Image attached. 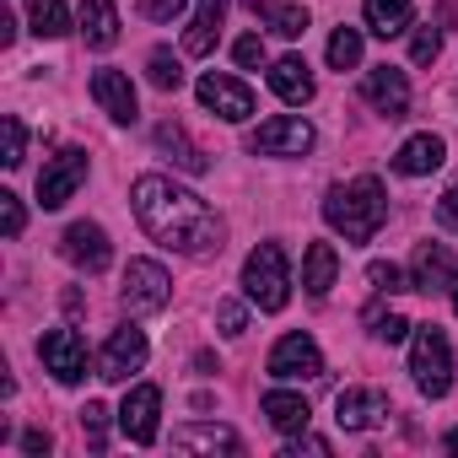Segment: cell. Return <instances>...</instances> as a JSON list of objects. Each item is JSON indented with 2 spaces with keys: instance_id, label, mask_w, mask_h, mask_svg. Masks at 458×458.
I'll list each match as a JSON object with an SVG mask.
<instances>
[{
  "instance_id": "1",
  "label": "cell",
  "mask_w": 458,
  "mask_h": 458,
  "mask_svg": "<svg viewBox=\"0 0 458 458\" xmlns=\"http://www.w3.org/2000/svg\"><path fill=\"white\" fill-rule=\"evenodd\" d=\"M130 205H135V216L146 226V238L162 243V249H178V254H210V249H221V233H226L221 216L194 189H178L162 173L135 178Z\"/></svg>"
},
{
  "instance_id": "2",
  "label": "cell",
  "mask_w": 458,
  "mask_h": 458,
  "mask_svg": "<svg viewBox=\"0 0 458 458\" xmlns=\"http://www.w3.org/2000/svg\"><path fill=\"white\" fill-rule=\"evenodd\" d=\"M324 221L335 226L345 243H372L377 226L388 221V189H383L372 173H361V178H351V183H335V189L324 194Z\"/></svg>"
},
{
  "instance_id": "3",
  "label": "cell",
  "mask_w": 458,
  "mask_h": 458,
  "mask_svg": "<svg viewBox=\"0 0 458 458\" xmlns=\"http://www.w3.org/2000/svg\"><path fill=\"white\" fill-rule=\"evenodd\" d=\"M243 292H249V302L259 313H281L292 302V265H286L281 243H259L243 259Z\"/></svg>"
},
{
  "instance_id": "4",
  "label": "cell",
  "mask_w": 458,
  "mask_h": 458,
  "mask_svg": "<svg viewBox=\"0 0 458 458\" xmlns=\"http://www.w3.org/2000/svg\"><path fill=\"white\" fill-rule=\"evenodd\" d=\"M410 372H415V388L426 399H442L453 388V345L437 324H420L415 329V345H410Z\"/></svg>"
},
{
  "instance_id": "5",
  "label": "cell",
  "mask_w": 458,
  "mask_h": 458,
  "mask_svg": "<svg viewBox=\"0 0 458 458\" xmlns=\"http://www.w3.org/2000/svg\"><path fill=\"white\" fill-rule=\"evenodd\" d=\"M173 297V281L157 259H130L124 265V286H119V302L130 318H146V313H162Z\"/></svg>"
},
{
  "instance_id": "6",
  "label": "cell",
  "mask_w": 458,
  "mask_h": 458,
  "mask_svg": "<svg viewBox=\"0 0 458 458\" xmlns=\"http://www.w3.org/2000/svg\"><path fill=\"white\" fill-rule=\"evenodd\" d=\"M313 140H318V130L302 114H276L249 135V151H259V157H308Z\"/></svg>"
},
{
  "instance_id": "7",
  "label": "cell",
  "mask_w": 458,
  "mask_h": 458,
  "mask_svg": "<svg viewBox=\"0 0 458 458\" xmlns=\"http://www.w3.org/2000/svg\"><path fill=\"white\" fill-rule=\"evenodd\" d=\"M81 183H87V151H81V146H65V151H55V157L44 162V173H38V205H44V210H60Z\"/></svg>"
},
{
  "instance_id": "8",
  "label": "cell",
  "mask_w": 458,
  "mask_h": 458,
  "mask_svg": "<svg viewBox=\"0 0 458 458\" xmlns=\"http://www.w3.org/2000/svg\"><path fill=\"white\" fill-rule=\"evenodd\" d=\"M38 361H44V372H55V383L71 388V383L87 377V340H81L76 329H44Z\"/></svg>"
},
{
  "instance_id": "9",
  "label": "cell",
  "mask_w": 458,
  "mask_h": 458,
  "mask_svg": "<svg viewBox=\"0 0 458 458\" xmlns=\"http://www.w3.org/2000/svg\"><path fill=\"white\" fill-rule=\"evenodd\" d=\"M194 92H199V103L216 114V119H226V124H243L249 114H254V92L238 81V76H221V71H205L199 81H194Z\"/></svg>"
},
{
  "instance_id": "10",
  "label": "cell",
  "mask_w": 458,
  "mask_h": 458,
  "mask_svg": "<svg viewBox=\"0 0 458 458\" xmlns=\"http://www.w3.org/2000/svg\"><path fill=\"white\" fill-rule=\"evenodd\" d=\"M146 335L135 329V324H124V329H114L108 335V345L98 351V377H108V383H130V372H140L146 367Z\"/></svg>"
},
{
  "instance_id": "11",
  "label": "cell",
  "mask_w": 458,
  "mask_h": 458,
  "mask_svg": "<svg viewBox=\"0 0 458 458\" xmlns=\"http://www.w3.org/2000/svg\"><path fill=\"white\" fill-rule=\"evenodd\" d=\"M60 254H65L76 270H87V276H103V270H108V259H114V243H108V233H103L98 221H76V226H65Z\"/></svg>"
},
{
  "instance_id": "12",
  "label": "cell",
  "mask_w": 458,
  "mask_h": 458,
  "mask_svg": "<svg viewBox=\"0 0 458 458\" xmlns=\"http://www.w3.org/2000/svg\"><path fill=\"white\" fill-rule=\"evenodd\" d=\"M270 372L286 377V383H302V377H324V351L313 335H281L276 351H270Z\"/></svg>"
},
{
  "instance_id": "13",
  "label": "cell",
  "mask_w": 458,
  "mask_h": 458,
  "mask_svg": "<svg viewBox=\"0 0 458 458\" xmlns=\"http://www.w3.org/2000/svg\"><path fill=\"white\" fill-rule=\"evenodd\" d=\"M92 98H98V108H103L114 124H135V119H140V98H135L130 76H124V71H114V65L92 71Z\"/></svg>"
},
{
  "instance_id": "14",
  "label": "cell",
  "mask_w": 458,
  "mask_h": 458,
  "mask_svg": "<svg viewBox=\"0 0 458 458\" xmlns=\"http://www.w3.org/2000/svg\"><path fill=\"white\" fill-rule=\"evenodd\" d=\"M361 98H367L377 114L404 119V114H410V76L394 71V65H372V71L361 76Z\"/></svg>"
},
{
  "instance_id": "15",
  "label": "cell",
  "mask_w": 458,
  "mask_h": 458,
  "mask_svg": "<svg viewBox=\"0 0 458 458\" xmlns=\"http://www.w3.org/2000/svg\"><path fill=\"white\" fill-rule=\"evenodd\" d=\"M157 415H162V388H151V383L130 388L124 404H119V426H124V437L140 442V447L157 442Z\"/></svg>"
},
{
  "instance_id": "16",
  "label": "cell",
  "mask_w": 458,
  "mask_h": 458,
  "mask_svg": "<svg viewBox=\"0 0 458 458\" xmlns=\"http://www.w3.org/2000/svg\"><path fill=\"white\" fill-rule=\"evenodd\" d=\"M453 249L447 243H420L410 259V292H447L453 286Z\"/></svg>"
},
{
  "instance_id": "17",
  "label": "cell",
  "mask_w": 458,
  "mask_h": 458,
  "mask_svg": "<svg viewBox=\"0 0 458 458\" xmlns=\"http://www.w3.org/2000/svg\"><path fill=\"white\" fill-rule=\"evenodd\" d=\"M383 415H388V394H383V388H345V394L335 399V420H340L345 431H372Z\"/></svg>"
},
{
  "instance_id": "18",
  "label": "cell",
  "mask_w": 458,
  "mask_h": 458,
  "mask_svg": "<svg viewBox=\"0 0 458 458\" xmlns=\"http://www.w3.org/2000/svg\"><path fill=\"white\" fill-rule=\"evenodd\" d=\"M226 22V0H194V17L183 28V55H210Z\"/></svg>"
},
{
  "instance_id": "19",
  "label": "cell",
  "mask_w": 458,
  "mask_h": 458,
  "mask_svg": "<svg viewBox=\"0 0 458 458\" xmlns=\"http://www.w3.org/2000/svg\"><path fill=\"white\" fill-rule=\"evenodd\" d=\"M270 92H276L281 103H292V108L313 103V71H308V60H297V55L276 60V65H270Z\"/></svg>"
},
{
  "instance_id": "20",
  "label": "cell",
  "mask_w": 458,
  "mask_h": 458,
  "mask_svg": "<svg viewBox=\"0 0 458 458\" xmlns=\"http://www.w3.org/2000/svg\"><path fill=\"white\" fill-rule=\"evenodd\" d=\"M442 157H447L442 135H410V140L394 151V173H404V178H426V173L442 167Z\"/></svg>"
},
{
  "instance_id": "21",
  "label": "cell",
  "mask_w": 458,
  "mask_h": 458,
  "mask_svg": "<svg viewBox=\"0 0 458 458\" xmlns=\"http://www.w3.org/2000/svg\"><path fill=\"white\" fill-rule=\"evenodd\" d=\"M173 447L178 453H243V437L233 426H178Z\"/></svg>"
},
{
  "instance_id": "22",
  "label": "cell",
  "mask_w": 458,
  "mask_h": 458,
  "mask_svg": "<svg viewBox=\"0 0 458 458\" xmlns=\"http://www.w3.org/2000/svg\"><path fill=\"white\" fill-rule=\"evenodd\" d=\"M81 38H87V49L119 44V6L114 0H81Z\"/></svg>"
},
{
  "instance_id": "23",
  "label": "cell",
  "mask_w": 458,
  "mask_h": 458,
  "mask_svg": "<svg viewBox=\"0 0 458 458\" xmlns=\"http://www.w3.org/2000/svg\"><path fill=\"white\" fill-rule=\"evenodd\" d=\"M157 146L173 157V167H183V173H194V178H205V173H210V157L183 135V124H173V119H167V124H157Z\"/></svg>"
},
{
  "instance_id": "24",
  "label": "cell",
  "mask_w": 458,
  "mask_h": 458,
  "mask_svg": "<svg viewBox=\"0 0 458 458\" xmlns=\"http://www.w3.org/2000/svg\"><path fill=\"white\" fill-rule=\"evenodd\" d=\"M335 276H340L335 243H308V254H302V286H308V297H329Z\"/></svg>"
},
{
  "instance_id": "25",
  "label": "cell",
  "mask_w": 458,
  "mask_h": 458,
  "mask_svg": "<svg viewBox=\"0 0 458 458\" xmlns=\"http://www.w3.org/2000/svg\"><path fill=\"white\" fill-rule=\"evenodd\" d=\"M259 410H265V420H270L276 431H308V420H313L308 399H302V394H286V388H270V394L259 399Z\"/></svg>"
},
{
  "instance_id": "26",
  "label": "cell",
  "mask_w": 458,
  "mask_h": 458,
  "mask_svg": "<svg viewBox=\"0 0 458 458\" xmlns=\"http://www.w3.org/2000/svg\"><path fill=\"white\" fill-rule=\"evenodd\" d=\"M361 17H367V28L377 38H399V33H410L415 6H410V0H361Z\"/></svg>"
},
{
  "instance_id": "27",
  "label": "cell",
  "mask_w": 458,
  "mask_h": 458,
  "mask_svg": "<svg viewBox=\"0 0 458 458\" xmlns=\"http://www.w3.org/2000/svg\"><path fill=\"white\" fill-rule=\"evenodd\" d=\"M249 12L254 17H265L270 22V33H281V38H302L308 33V6H281V0H249Z\"/></svg>"
},
{
  "instance_id": "28",
  "label": "cell",
  "mask_w": 458,
  "mask_h": 458,
  "mask_svg": "<svg viewBox=\"0 0 458 458\" xmlns=\"http://www.w3.org/2000/svg\"><path fill=\"white\" fill-rule=\"evenodd\" d=\"M28 22H33L38 38H65V33H71L65 0H28Z\"/></svg>"
},
{
  "instance_id": "29",
  "label": "cell",
  "mask_w": 458,
  "mask_h": 458,
  "mask_svg": "<svg viewBox=\"0 0 458 458\" xmlns=\"http://www.w3.org/2000/svg\"><path fill=\"white\" fill-rule=\"evenodd\" d=\"M146 76H151V87H157V92H178V87H183V65H178V55H173V49H151Z\"/></svg>"
},
{
  "instance_id": "30",
  "label": "cell",
  "mask_w": 458,
  "mask_h": 458,
  "mask_svg": "<svg viewBox=\"0 0 458 458\" xmlns=\"http://www.w3.org/2000/svg\"><path fill=\"white\" fill-rule=\"evenodd\" d=\"M329 65H335L340 76L361 65V33H356V28H335V38H329Z\"/></svg>"
},
{
  "instance_id": "31",
  "label": "cell",
  "mask_w": 458,
  "mask_h": 458,
  "mask_svg": "<svg viewBox=\"0 0 458 458\" xmlns=\"http://www.w3.org/2000/svg\"><path fill=\"white\" fill-rule=\"evenodd\" d=\"M0 140H6L0 162H6V167H22V151H28V130H22V119H17V114H6V119H0Z\"/></svg>"
},
{
  "instance_id": "32",
  "label": "cell",
  "mask_w": 458,
  "mask_h": 458,
  "mask_svg": "<svg viewBox=\"0 0 458 458\" xmlns=\"http://www.w3.org/2000/svg\"><path fill=\"white\" fill-rule=\"evenodd\" d=\"M81 431H87L92 453H103V447H108V404L87 399V410H81Z\"/></svg>"
},
{
  "instance_id": "33",
  "label": "cell",
  "mask_w": 458,
  "mask_h": 458,
  "mask_svg": "<svg viewBox=\"0 0 458 458\" xmlns=\"http://www.w3.org/2000/svg\"><path fill=\"white\" fill-rule=\"evenodd\" d=\"M367 281H372V292H383V297H388V292H410L404 270H399V265H383V259L367 265Z\"/></svg>"
},
{
  "instance_id": "34",
  "label": "cell",
  "mask_w": 458,
  "mask_h": 458,
  "mask_svg": "<svg viewBox=\"0 0 458 458\" xmlns=\"http://www.w3.org/2000/svg\"><path fill=\"white\" fill-rule=\"evenodd\" d=\"M216 324H221L226 340H238V335L249 329V308H243V302H216Z\"/></svg>"
},
{
  "instance_id": "35",
  "label": "cell",
  "mask_w": 458,
  "mask_h": 458,
  "mask_svg": "<svg viewBox=\"0 0 458 458\" xmlns=\"http://www.w3.org/2000/svg\"><path fill=\"white\" fill-rule=\"evenodd\" d=\"M410 329H415V324H410V318H399V313H372V335H377L383 345H399Z\"/></svg>"
},
{
  "instance_id": "36",
  "label": "cell",
  "mask_w": 458,
  "mask_h": 458,
  "mask_svg": "<svg viewBox=\"0 0 458 458\" xmlns=\"http://www.w3.org/2000/svg\"><path fill=\"white\" fill-rule=\"evenodd\" d=\"M0 226H6V238H22V226H28V210H22V199L12 189L0 194Z\"/></svg>"
},
{
  "instance_id": "37",
  "label": "cell",
  "mask_w": 458,
  "mask_h": 458,
  "mask_svg": "<svg viewBox=\"0 0 458 458\" xmlns=\"http://www.w3.org/2000/svg\"><path fill=\"white\" fill-rule=\"evenodd\" d=\"M302 453H313V458H329L335 447H329V437H313V431H292V442H286V458H302Z\"/></svg>"
},
{
  "instance_id": "38",
  "label": "cell",
  "mask_w": 458,
  "mask_h": 458,
  "mask_svg": "<svg viewBox=\"0 0 458 458\" xmlns=\"http://www.w3.org/2000/svg\"><path fill=\"white\" fill-rule=\"evenodd\" d=\"M135 12L146 22H178L183 17V0H135Z\"/></svg>"
},
{
  "instance_id": "39",
  "label": "cell",
  "mask_w": 458,
  "mask_h": 458,
  "mask_svg": "<svg viewBox=\"0 0 458 458\" xmlns=\"http://www.w3.org/2000/svg\"><path fill=\"white\" fill-rule=\"evenodd\" d=\"M437 55H442V33H437V28H420L415 44H410V60H415V65H431Z\"/></svg>"
},
{
  "instance_id": "40",
  "label": "cell",
  "mask_w": 458,
  "mask_h": 458,
  "mask_svg": "<svg viewBox=\"0 0 458 458\" xmlns=\"http://www.w3.org/2000/svg\"><path fill=\"white\" fill-rule=\"evenodd\" d=\"M233 60H238L243 71H254V65H265V38H259V33H249V38H238V44H233Z\"/></svg>"
},
{
  "instance_id": "41",
  "label": "cell",
  "mask_w": 458,
  "mask_h": 458,
  "mask_svg": "<svg viewBox=\"0 0 458 458\" xmlns=\"http://www.w3.org/2000/svg\"><path fill=\"white\" fill-rule=\"evenodd\" d=\"M437 221H442V226H453V233H458V189H447V194L437 199Z\"/></svg>"
},
{
  "instance_id": "42",
  "label": "cell",
  "mask_w": 458,
  "mask_h": 458,
  "mask_svg": "<svg viewBox=\"0 0 458 458\" xmlns=\"http://www.w3.org/2000/svg\"><path fill=\"white\" fill-rule=\"evenodd\" d=\"M49 447H55V442H49V431H22V453H28V458H44Z\"/></svg>"
},
{
  "instance_id": "43",
  "label": "cell",
  "mask_w": 458,
  "mask_h": 458,
  "mask_svg": "<svg viewBox=\"0 0 458 458\" xmlns=\"http://www.w3.org/2000/svg\"><path fill=\"white\" fill-rule=\"evenodd\" d=\"M12 38H17V17L0 6V44H12Z\"/></svg>"
},
{
  "instance_id": "44",
  "label": "cell",
  "mask_w": 458,
  "mask_h": 458,
  "mask_svg": "<svg viewBox=\"0 0 458 458\" xmlns=\"http://www.w3.org/2000/svg\"><path fill=\"white\" fill-rule=\"evenodd\" d=\"M442 442H447V447H453V453H458V426H453V431H447V437H442Z\"/></svg>"
},
{
  "instance_id": "45",
  "label": "cell",
  "mask_w": 458,
  "mask_h": 458,
  "mask_svg": "<svg viewBox=\"0 0 458 458\" xmlns=\"http://www.w3.org/2000/svg\"><path fill=\"white\" fill-rule=\"evenodd\" d=\"M447 292H453V313H458V276H453V286H447Z\"/></svg>"
}]
</instances>
